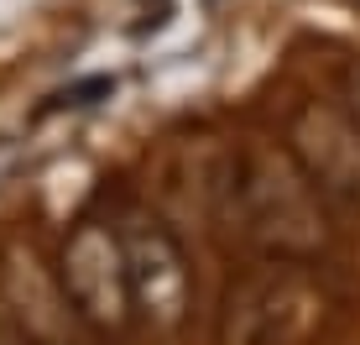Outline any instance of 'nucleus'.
<instances>
[{
    "label": "nucleus",
    "mask_w": 360,
    "mask_h": 345,
    "mask_svg": "<svg viewBox=\"0 0 360 345\" xmlns=\"http://www.w3.org/2000/svg\"><path fill=\"white\" fill-rule=\"evenodd\" d=\"M345 115H350L355 126H360V63L345 73Z\"/></svg>",
    "instance_id": "obj_7"
},
{
    "label": "nucleus",
    "mask_w": 360,
    "mask_h": 345,
    "mask_svg": "<svg viewBox=\"0 0 360 345\" xmlns=\"http://www.w3.org/2000/svg\"><path fill=\"white\" fill-rule=\"evenodd\" d=\"M334 309L324 277L308 267V256H271L262 267H245L225 288L219 303V345H314Z\"/></svg>",
    "instance_id": "obj_1"
},
{
    "label": "nucleus",
    "mask_w": 360,
    "mask_h": 345,
    "mask_svg": "<svg viewBox=\"0 0 360 345\" xmlns=\"http://www.w3.org/2000/svg\"><path fill=\"white\" fill-rule=\"evenodd\" d=\"M235 199L240 220L271 256H314L329 241V204L314 189L292 152L282 146H245L235 157Z\"/></svg>",
    "instance_id": "obj_2"
},
{
    "label": "nucleus",
    "mask_w": 360,
    "mask_h": 345,
    "mask_svg": "<svg viewBox=\"0 0 360 345\" xmlns=\"http://www.w3.org/2000/svg\"><path fill=\"white\" fill-rule=\"evenodd\" d=\"M58 277H63V299L94 335H120L136 319L126 246H120V230L105 225V220H79L68 230L63 256H58Z\"/></svg>",
    "instance_id": "obj_3"
},
{
    "label": "nucleus",
    "mask_w": 360,
    "mask_h": 345,
    "mask_svg": "<svg viewBox=\"0 0 360 345\" xmlns=\"http://www.w3.org/2000/svg\"><path fill=\"white\" fill-rule=\"evenodd\" d=\"M110 89H115V79H84L73 89H63L53 105H94V94H110Z\"/></svg>",
    "instance_id": "obj_6"
},
{
    "label": "nucleus",
    "mask_w": 360,
    "mask_h": 345,
    "mask_svg": "<svg viewBox=\"0 0 360 345\" xmlns=\"http://www.w3.org/2000/svg\"><path fill=\"white\" fill-rule=\"evenodd\" d=\"M288 152L297 168L314 178V189L324 194V204L360 209V126L334 105H297L288 126Z\"/></svg>",
    "instance_id": "obj_5"
},
{
    "label": "nucleus",
    "mask_w": 360,
    "mask_h": 345,
    "mask_svg": "<svg viewBox=\"0 0 360 345\" xmlns=\"http://www.w3.org/2000/svg\"><path fill=\"white\" fill-rule=\"evenodd\" d=\"M120 246H126V277H131V309L152 330H178L193 303V277L183 246L157 225L152 215H136L120 225Z\"/></svg>",
    "instance_id": "obj_4"
}]
</instances>
